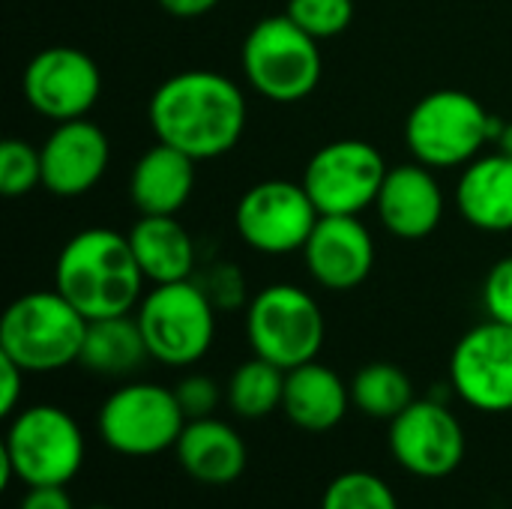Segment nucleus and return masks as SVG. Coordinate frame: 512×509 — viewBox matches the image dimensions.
Returning <instances> with one entry per match:
<instances>
[{"label": "nucleus", "instance_id": "f257e3e1", "mask_svg": "<svg viewBox=\"0 0 512 509\" xmlns=\"http://www.w3.org/2000/svg\"><path fill=\"white\" fill-rule=\"evenodd\" d=\"M156 141L192 156L195 162L231 153L246 132V96L222 72L186 69L165 78L147 105Z\"/></svg>", "mask_w": 512, "mask_h": 509}, {"label": "nucleus", "instance_id": "f03ea898", "mask_svg": "<svg viewBox=\"0 0 512 509\" xmlns=\"http://www.w3.org/2000/svg\"><path fill=\"white\" fill-rule=\"evenodd\" d=\"M144 282L129 234L111 228L72 234L54 264V288L87 321L132 315L144 297Z\"/></svg>", "mask_w": 512, "mask_h": 509}, {"label": "nucleus", "instance_id": "7ed1b4c3", "mask_svg": "<svg viewBox=\"0 0 512 509\" xmlns=\"http://www.w3.org/2000/svg\"><path fill=\"white\" fill-rule=\"evenodd\" d=\"M84 432L78 420L57 405H30L9 417L0 447V483L66 486L84 465Z\"/></svg>", "mask_w": 512, "mask_h": 509}, {"label": "nucleus", "instance_id": "20e7f679", "mask_svg": "<svg viewBox=\"0 0 512 509\" xmlns=\"http://www.w3.org/2000/svg\"><path fill=\"white\" fill-rule=\"evenodd\" d=\"M87 318L54 288L21 294L0 321V354L30 372H57L81 357Z\"/></svg>", "mask_w": 512, "mask_h": 509}, {"label": "nucleus", "instance_id": "39448f33", "mask_svg": "<svg viewBox=\"0 0 512 509\" xmlns=\"http://www.w3.org/2000/svg\"><path fill=\"white\" fill-rule=\"evenodd\" d=\"M240 60L252 90L279 105L303 102L324 75L318 39L297 27L285 12L267 15L249 27Z\"/></svg>", "mask_w": 512, "mask_h": 509}, {"label": "nucleus", "instance_id": "423d86ee", "mask_svg": "<svg viewBox=\"0 0 512 509\" xmlns=\"http://www.w3.org/2000/svg\"><path fill=\"white\" fill-rule=\"evenodd\" d=\"M216 312L195 279L153 285L135 309L150 360L171 369L198 363L216 339Z\"/></svg>", "mask_w": 512, "mask_h": 509}, {"label": "nucleus", "instance_id": "0eeeda50", "mask_svg": "<svg viewBox=\"0 0 512 509\" xmlns=\"http://www.w3.org/2000/svg\"><path fill=\"white\" fill-rule=\"evenodd\" d=\"M492 114L465 90H432L414 102L405 117V144L429 168H459L480 156L489 138Z\"/></svg>", "mask_w": 512, "mask_h": 509}, {"label": "nucleus", "instance_id": "6e6552de", "mask_svg": "<svg viewBox=\"0 0 512 509\" xmlns=\"http://www.w3.org/2000/svg\"><path fill=\"white\" fill-rule=\"evenodd\" d=\"M246 336L255 357H264L288 372L318 360L327 324L318 300L309 291L300 285L276 282L249 300Z\"/></svg>", "mask_w": 512, "mask_h": 509}, {"label": "nucleus", "instance_id": "1a4fd4ad", "mask_svg": "<svg viewBox=\"0 0 512 509\" xmlns=\"http://www.w3.org/2000/svg\"><path fill=\"white\" fill-rule=\"evenodd\" d=\"M96 423L99 438L111 453L150 459L171 450L189 420L174 390L150 381H132L102 402Z\"/></svg>", "mask_w": 512, "mask_h": 509}, {"label": "nucleus", "instance_id": "9d476101", "mask_svg": "<svg viewBox=\"0 0 512 509\" xmlns=\"http://www.w3.org/2000/svg\"><path fill=\"white\" fill-rule=\"evenodd\" d=\"M387 171L375 144L339 138L309 156L300 183L321 216H360L366 207H375Z\"/></svg>", "mask_w": 512, "mask_h": 509}, {"label": "nucleus", "instance_id": "9b49d317", "mask_svg": "<svg viewBox=\"0 0 512 509\" xmlns=\"http://www.w3.org/2000/svg\"><path fill=\"white\" fill-rule=\"evenodd\" d=\"M318 219L321 213L303 183L291 180H261L249 186L234 210L240 240L261 255L303 252Z\"/></svg>", "mask_w": 512, "mask_h": 509}, {"label": "nucleus", "instance_id": "f8f14e48", "mask_svg": "<svg viewBox=\"0 0 512 509\" xmlns=\"http://www.w3.org/2000/svg\"><path fill=\"white\" fill-rule=\"evenodd\" d=\"M390 453L402 471L420 480H444L465 459V429L441 399H414L390 420Z\"/></svg>", "mask_w": 512, "mask_h": 509}, {"label": "nucleus", "instance_id": "ddd939ff", "mask_svg": "<svg viewBox=\"0 0 512 509\" xmlns=\"http://www.w3.org/2000/svg\"><path fill=\"white\" fill-rule=\"evenodd\" d=\"M21 90L36 114L54 123H66L87 117V111L99 102L102 72L87 51L72 45H51L30 57L21 75Z\"/></svg>", "mask_w": 512, "mask_h": 509}, {"label": "nucleus", "instance_id": "4468645a", "mask_svg": "<svg viewBox=\"0 0 512 509\" xmlns=\"http://www.w3.org/2000/svg\"><path fill=\"white\" fill-rule=\"evenodd\" d=\"M453 393L483 414L512 411V327L483 321L471 327L450 357Z\"/></svg>", "mask_w": 512, "mask_h": 509}, {"label": "nucleus", "instance_id": "2eb2a0df", "mask_svg": "<svg viewBox=\"0 0 512 509\" xmlns=\"http://www.w3.org/2000/svg\"><path fill=\"white\" fill-rule=\"evenodd\" d=\"M42 186L57 198L87 195L108 171V135L87 117L57 123L39 144Z\"/></svg>", "mask_w": 512, "mask_h": 509}, {"label": "nucleus", "instance_id": "dca6fc26", "mask_svg": "<svg viewBox=\"0 0 512 509\" xmlns=\"http://www.w3.org/2000/svg\"><path fill=\"white\" fill-rule=\"evenodd\" d=\"M303 261L315 285L354 291L375 267V240L360 216H321L303 246Z\"/></svg>", "mask_w": 512, "mask_h": 509}, {"label": "nucleus", "instance_id": "f3484780", "mask_svg": "<svg viewBox=\"0 0 512 509\" xmlns=\"http://www.w3.org/2000/svg\"><path fill=\"white\" fill-rule=\"evenodd\" d=\"M444 189L435 168L423 162H402L387 171L375 210L381 225L399 240H423L444 219Z\"/></svg>", "mask_w": 512, "mask_h": 509}, {"label": "nucleus", "instance_id": "a211bd4d", "mask_svg": "<svg viewBox=\"0 0 512 509\" xmlns=\"http://www.w3.org/2000/svg\"><path fill=\"white\" fill-rule=\"evenodd\" d=\"M195 189V159L156 141L129 174V198L141 216H177Z\"/></svg>", "mask_w": 512, "mask_h": 509}, {"label": "nucleus", "instance_id": "6ab92c4d", "mask_svg": "<svg viewBox=\"0 0 512 509\" xmlns=\"http://www.w3.org/2000/svg\"><path fill=\"white\" fill-rule=\"evenodd\" d=\"M180 468L204 486H228L246 471V441L216 417L189 420L174 444Z\"/></svg>", "mask_w": 512, "mask_h": 509}, {"label": "nucleus", "instance_id": "aec40b11", "mask_svg": "<svg viewBox=\"0 0 512 509\" xmlns=\"http://www.w3.org/2000/svg\"><path fill=\"white\" fill-rule=\"evenodd\" d=\"M456 207L477 231H512V156L495 150L468 162L456 186Z\"/></svg>", "mask_w": 512, "mask_h": 509}, {"label": "nucleus", "instance_id": "412c9836", "mask_svg": "<svg viewBox=\"0 0 512 509\" xmlns=\"http://www.w3.org/2000/svg\"><path fill=\"white\" fill-rule=\"evenodd\" d=\"M351 408V387L324 363L312 360L285 375V417L312 435L336 429Z\"/></svg>", "mask_w": 512, "mask_h": 509}, {"label": "nucleus", "instance_id": "4be33fe9", "mask_svg": "<svg viewBox=\"0 0 512 509\" xmlns=\"http://www.w3.org/2000/svg\"><path fill=\"white\" fill-rule=\"evenodd\" d=\"M129 243L147 282L168 285L195 279V240L174 216H141L129 231Z\"/></svg>", "mask_w": 512, "mask_h": 509}, {"label": "nucleus", "instance_id": "5701e85b", "mask_svg": "<svg viewBox=\"0 0 512 509\" xmlns=\"http://www.w3.org/2000/svg\"><path fill=\"white\" fill-rule=\"evenodd\" d=\"M147 360L150 351L135 315H114L87 324L78 357L87 372L102 378H126L135 375Z\"/></svg>", "mask_w": 512, "mask_h": 509}, {"label": "nucleus", "instance_id": "b1692460", "mask_svg": "<svg viewBox=\"0 0 512 509\" xmlns=\"http://www.w3.org/2000/svg\"><path fill=\"white\" fill-rule=\"evenodd\" d=\"M285 369L264 357H252L240 363L225 387V402L228 408L243 417V420H261L282 408L285 399Z\"/></svg>", "mask_w": 512, "mask_h": 509}, {"label": "nucleus", "instance_id": "393cba45", "mask_svg": "<svg viewBox=\"0 0 512 509\" xmlns=\"http://www.w3.org/2000/svg\"><path fill=\"white\" fill-rule=\"evenodd\" d=\"M351 405L372 420H396L414 402V384L396 363H369L351 378Z\"/></svg>", "mask_w": 512, "mask_h": 509}, {"label": "nucleus", "instance_id": "a878e982", "mask_svg": "<svg viewBox=\"0 0 512 509\" xmlns=\"http://www.w3.org/2000/svg\"><path fill=\"white\" fill-rule=\"evenodd\" d=\"M321 509H399V501L378 474L345 471L324 489Z\"/></svg>", "mask_w": 512, "mask_h": 509}, {"label": "nucleus", "instance_id": "bb28decb", "mask_svg": "<svg viewBox=\"0 0 512 509\" xmlns=\"http://www.w3.org/2000/svg\"><path fill=\"white\" fill-rule=\"evenodd\" d=\"M42 186V156L24 138H6L0 144V192L6 198H24Z\"/></svg>", "mask_w": 512, "mask_h": 509}, {"label": "nucleus", "instance_id": "cd10ccee", "mask_svg": "<svg viewBox=\"0 0 512 509\" xmlns=\"http://www.w3.org/2000/svg\"><path fill=\"white\" fill-rule=\"evenodd\" d=\"M285 15L321 42L351 27L354 0H288Z\"/></svg>", "mask_w": 512, "mask_h": 509}, {"label": "nucleus", "instance_id": "c85d7f7f", "mask_svg": "<svg viewBox=\"0 0 512 509\" xmlns=\"http://www.w3.org/2000/svg\"><path fill=\"white\" fill-rule=\"evenodd\" d=\"M177 402L186 414V420H204V417H213L219 402H222V390L213 378L207 375H186L177 387Z\"/></svg>", "mask_w": 512, "mask_h": 509}, {"label": "nucleus", "instance_id": "c756f323", "mask_svg": "<svg viewBox=\"0 0 512 509\" xmlns=\"http://www.w3.org/2000/svg\"><path fill=\"white\" fill-rule=\"evenodd\" d=\"M483 306L492 321L512 327V255L492 264L483 282Z\"/></svg>", "mask_w": 512, "mask_h": 509}, {"label": "nucleus", "instance_id": "7c9ffc66", "mask_svg": "<svg viewBox=\"0 0 512 509\" xmlns=\"http://www.w3.org/2000/svg\"><path fill=\"white\" fill-rule=\"evenodd\" d=\"M195 282L207 291V297L213 300L216 309H237L243 303L246 285H243V276L234 264H213V270Z\"/></svg>", "mask_w": 512, "mask_h": 509}, {"label": "nucleus", "instance_id": "2f4dec72", "mask_svg": "<svg viewBox=\"0 0 512 509\" xmlns=\"http://www.w3.org/2000/svg\"><path fill=\"white\" fill-rule=\"evenodd\" d=\"M24 369L18 363H12L9 357L0 354V414L3 417H12L18 402H21V393H24Z\"/></svg>", "mask_w": 512, "mask_h": 509}, {"label": "nucleus", "instance_id": "473e14b6", "mask_svg": "<svg viewBox=\"0 0 512 509\" xmlns=\"http://www.w3.org/2000/svg\"><path fill=\"white\" fill-rule=\"evenodd\" d=\"M18 509H75L66 486H27Z\"/></svg>", "mask_w": 512, "mask_h": 509}, {"label": "nucleus", "instance_id": "72a5a7b5", "mask_svg": "<svg viewBox=\"0 0 512 509\" xmlns=\"http://www.w3.org/2000/svg\"><path fill=\"white\" fill-rule=\"evenodd\" d=\"M156 3L174 18H201L210 9H216L222 0H156Z\"/></svg>", "mask_w": 512, "mask_h": 509}, {"label": "nucleus", "instance_id": "f704fd0d", "mask_svg": "<svg viewBox=\"0 0 512 509\" xmlns=\"http://www.w3.org/2000/svg\"><path fill=\"white\" fill-rule=\"evenodd\" d=\"M495 147H498L501 153L512 156V120H507V123H504V129H501V135H498Z\"/></svg>", "mask_w": 512, "mask_h": 509}, {"label": "nucleus", "instance_id": "c9c22d12", "mask_svg": "<svg viewBox=\"0 0 512 509\" xmlns=\"http://www.w3.org/2000/svg\"><path fill=\"white\" fill-rule=\"evenodd\" d=\"M87 509H111V507H87Z\"/></svg>", "mask_w": 512, "mask_h": 509}]
</instances>
